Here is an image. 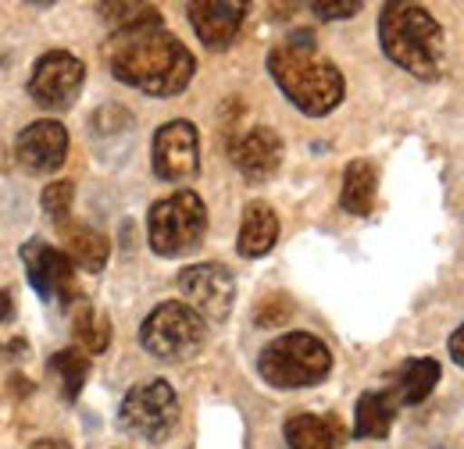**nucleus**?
<instances>
[{"label":"nucleus","mask_w":464,"mask_h":449,"mask_svg":"<svg viewBox=\"0 0 464 449\" xmlns=\"http://www.w3.org/2000/svg\"><path fill=\"white\" fill-rule=\"evenodd\" d=\"M232 165L246 182H268L283 168V139L268 125H254L232 143Z\"/></svg>","instance_id":"13"},{"label":"nucleus","mask_w":464,"mask_h":449,"mask_svg":"<svg viewBox=\"0 0 464 449\" xmlns=\"http://www.w3.org/2000/svg\"><path fill=\"white\" fill-rule=\"evenodd\" d=\"M51 371L61 378V396L72 403V399H79L86 378H90V357L82 349H58L51 357Z\"/></svg>","instance_id":"21"},{"label":"nucleus","mask_w":464,"mask_h":449,"mask_svg":"<svg viewBox=\"0 0 464 449\" xmlns=\"http://www.w3.org/2000/svg\"><path fill=\"white\" fill-rule=\"evenodd\" d=\"M204 339H208V321L182 300L154 307L140 325V346L158 360H186L204 346Z\"/></svg>","instance_id":"6"},{"label":"nucleus","mask_w":464,"mask_h":449,"mask_svg":"<svg viewBox=\"0 0 464 449\" xmlns=\"http://www.w3.org/2000/svg\"><path fill=\"white\" fill-rule=\"evenodd\" d=\"M58 232L64 239V257L82 268V272H101L108 264V253H111V243L104 232L90 228V224H79V222H58Z\"/></svg>","instance_id":"16"},{"label":"nucleus","mask_w":464,"mask_h":449,"mask_svg":"<svg viewBox=\"0 0 464 449\" xmlns=\"http://www.w3.org/2000/svg\"><path fill=\"white\" fill-rule=\"evenodd\" d=\"M375 193H379V171L368 161H350L343 171V189H340V207L347 215L368 218L375 207Z\"/></svg>","instance_id":"19"},{"label":"nucleus","mask_w":464,"mask_h":449,"mask_svg":"<svg viewBox=\"0 0 464 449\" xmlns=\"http://www.w3.org/2000/svg\"><path fill=\"white\" fill-rule=\"evenodd\" d=\"M11 314H14V300L7 289H0V321H11Z\"/></svg>","instance_id":"27"},{"label":"nucleus","mask_w":464,"mask_h":449,"mask_svg":"<svg viewBox=\"0 0 464 449\" xmlns=\"http://www.w3.org/2000/svg\"><path fill=\"white\" fill-rule=\"evenodd\" d=\"M283 435L290 449H340L347 439V428L340 425V417L333 414H293L283 425Z\"/></svg>","instance_id":"15"},{"label":"nucleus","mask_w":464,"mask_h":449,"mask_svg":"<svg viewBox=\"0 0 464 449\" xmlns=\"http://www.w3.org/2000/svg\"><path fill=\"white\" fill-rule=\"evenodd\" d=\"M150 165L154 175L165 182H189L200 171V136L193 121H165L154 132V147H150Z\"/></svg>","instance_id":"10"},{"label":"nucleus","mask_w":464,"mask_h":449,"mask_svg":"<svg viewBox=\"0 0 464 449\" xmlns=\"http://www.w3.org/2000/svg\"><path fill=\"white\" fill-rule=\"evenodd\" d=\"M22 264H25V279L36 289L40 300H58L64 307H72L79 300L75 264L64 257V250L47 246L40 239H29L22 246Z\"/></svg>","instance_id":"9"},{"label":"nucleus","mask_w":464,"mask_h":449,"mask_svg":"<svg viewBox=\"0 0 464 449\" xmlns=\"http://www.w3.org/2000/svg\"><path fill=\"white\" fill-rule=\"evenodd\" d=\"M72 200H75V186H72V182H51V186L44 189V196H40L44 211L54 218V224L68 218V211H72Z\"/></svg>","instance_id":"23"},{"label":"nucleus","mask_w":464,"mask_h":449,"mask_svg":"<svg viewBox=\"0 0 464 449\" xmlns=\"http://www.w3.org/2000/svg\"><path fill=\"white\" fill-rule=\"evenodd\" d=\"M29 449H72L64 439H40V443H33Z\"/></svg>","instance_id":"28"},{"label":"nucleus","mask_w":464,"mask_h":449,"mask_svg":"<svg viewBox=\"0 0 464 449\" xmlns=\"http://www.w3.org/2000/svg\"><path fill=\"white\" fill-rule=\"evenodd\" d=\"M450 357H454V364H461L464 368V325L450 336Z\"/></svg>","instance_id":"26"},{"label":"nucleus","mask_w":464,"mask_h":449,"mask_svg":"<svg viewBox=\"0 0 464 449\" xmlns=\"http://www.w3.org/2000/svg\"><path fill=\"white\" fill-rule=\"evenodd\" d=\"M18 161L22 168L33 171V175H51L64 165V154H68V132L64 125L54 118H44V121H33L18 132Z\"/></svg>","instance_id":"12"},{"label":"nucleus","mask_w":464,"mask_h":449,"mask_svg":"<svg viewBox=\"0 0 464 449\" xmlns=\"http://www.w3.org/2000/svg\"><path fill=\"white\" fill-rule=\"evenodd\" d=\"M72 332L82 353H104L108 342H111V321L104 314H97L93 307H79L75 310V321H72Z\"/></svg>","instance_id":"22"},{"label":"nucleus","mask_w":464,"mask_h":449,"mask_svg":"<svg viewBox=\"0 0 464 449\" xmlns=\"http://www.w3.org/2000/svg\"><path fill=\"white\" fill-rule=\"evenodd\" d=\"M208 235V207L193 189H179L158 200L147 215V239L158 257H182Z\"/></svg>","instance_id":"5"},{"label":"nucleus","mask_w":464,"mask_h":449,"mask_svg":"<svg viewBox=\"0 0 464 449\" xmlns=\"http://www.w3.org/2000/svg\"><path fill=\"white\" fill-rule=\"evenodd\" d=\"M397 417V403L390 393H364L353 410V435L357 439H386Z\"/></svg>","instance_id":"20"},{"label":"nucleus","mask_w":464,"mask_h":449,"mask_svg":"<svg viewBox=\"0 0 464 449\" xmlns=\"http://www.w3.org/2000/svg\"><path fill=\"white\" fill-rule=\"evenodd\" d=\"M286 318H290V300H286V296H268V300L261 303V310H257V325H261V329L283 325Z\"/></svg>","instance_id":"24"},{"label":"nucleus","mask_w":464,"mask_h":449,"mask_svg":"<svg viewBox=\"0 0 464 449\" xmlns=\"http://www.w3.org/2000/svg\"><path fill=\"white\" fill-rule=\"evenodd\" d=\"M186 11L193 22V33L200 36V43L208 51L232 47V40L239 36L243 18H246V4H239V0H197Z\"/></svg>","instance_id":"14"},{"label":"nucleus","mask_w":464,"mask_h":449,"mask_svg":"<svg viewBox=\"0 0 464 449\" xmlns=\"http://www.w3.org/2000/svg\"><path fill=\"white\" fill-rule=\"evenodd\" d=\"M268 72L276 86L290 97L293 108L311 118H325L343 104V93H347L343 72L314 51L311 33H296L283 47H276L268 54Z\"/></svg>","instance_id":"2"},{"label":"nucleus","mask_w":464,"mask_h":449,"mask_svg":"<svg viewBox=\"0 0 464 449\" xmlns=\"http://www.w3.org/2000/svg\"><path fill=\"white\" fill-rule=\"evenodd\" d=\"M104 57L118 82L150 97L182 93L197 72V61L186 51V43H179L165 29L161 11L150 4H140V11L111 33Z\"/></svg>","instance_id":"1"},{"label":"nucleus","mask_w":464,"mask_h":449,"mask_svg":"<svg viewBox=\"0 0 464 449\" xmlns=\"http://www.w3.org/2000/svg\"><path fill=\"white\" fill-rule=\"evenodd\" d=\"M279 239V215L265 204V200H254L246 204L243 211V224H239V235H236V250L239 257L254 261V257H265Z\"/></svg>","instance_id":"18"},{"label":"nucleus","mask_w":464,"mask_h":449,"mask_svg":"<svg viewBox=\"0 0 464 449\" xmlns=\"http://www.w3.org/2000/svg\"><path fill=\"white\" fill-rule=\"evenodd\" d=\"M436 386H440V364L432 357H411L397 368L393 386L386 393L397 406H418L432 396Z\"/></svg>","instance_id":"17"},{"label":"nucleus","mask_w":464,"mask_h":449,"mask_svg":"<svg viewBox=\"0 0 464 449\" xmlns=\"http://www.w3.org/2000/svg\"><path fill=\"white\" fill-rule=\"evenodd\" d=\"M311 11H314L318 18H325V22H336V18H350V14H357V11H361V4H357V0H343V4L314 0V4H311Z\"/></svg>","instance_id":"25"},{"label":"nucleus","mask_w":464,"mask_h":449,"mask_svg":"<svg viewBox=\"0 0 464 449\" xmlns=\"http://www.w3.org/2000/svg\"><path fill=\"white\" fill-rule=\"evenodd\" d=\"M118 421H121V428L129 435H136L143 443H161V439L172 435V428L179 425V396H175V389L165 378L140 382L121 399Z\"/></svg>","instance_id":"7"},{"label":"nucleus","mask_w":464,"mask_h":449,"mask_svg":"<svg viewBox=\"0 0 464 449\" xmlns=\"http://www.w3.org/2000/svg\"><path fill=\"white\" fill-rule=\"evenodd\" d=\"M379 43L382 54L414 79H436L443 72V29L421 4H386L379 14Z\"/></svg>","instance_id":"3"},{"label":"nucleus","mask_w":464,"mask_h":449,"mask_svg":"<svg viewBox=\"0 0 464 449\" xmlns=\"http://www.w3.org/2000/svg\"><path fill=\"white\" fill-rule=\"evenodd\" d=\"M86 82V64L68 51H47L33 64V75H29V97L40 104V108H51V111H64L72 108V100L79 97Z\"/></svg>","instance_id":"8"},{"label":"nucleus","mask_w":464,"mask_h":449,"mask_svg":"<svg viewBox=\"0 0 464 449\" xmlns=\"http://www.w3.org/2000/svg\"><path fill=\"white\" fill-rule=\"evenodd\" d=\"M179 289L186 296V307H193L204 321H226L236 300V279L222 264H189L179 275Z\"/></svg>","instance_id":"11"},{"label":"nucleus","mask_w":464,"mask_h":449,"mask_svg":"<svg viewBox=\"0 0 464 449\" xmlns=\"http://www.w3.org/2000/svg\"><path fill=\"white\" fill-rule=\"evenodd\" d=\"M333 371L329 346L311 332H286L272 339L257 357V375L272 389H307Z\"/></svg>","instance_id":"4"}]
</instances>
